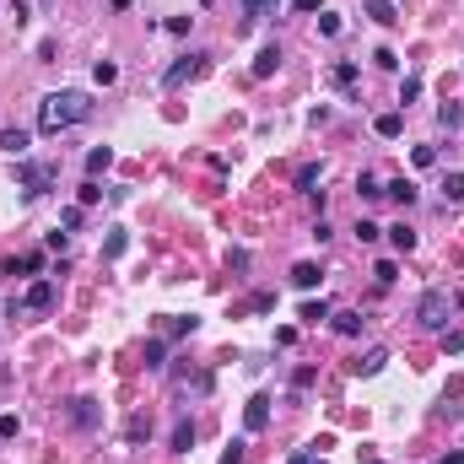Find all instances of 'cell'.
Here are the masks:
<instances>
[{
	"instance_id": "13",
	"label": "cell",
	"mask_w": 464,
	"mask_h": 464,
	"mask_svg": "<svg viewBox=\"0 0 464 464\" xmlns=\"http://www.w3.org/2000/svg\"><path fill=\"white\" fill-rule=\"evenodd\" d=\"M114 168V151L109 146H92L86 151V178H98V173H109Z\"/></svg>"
},
{
	"instance_id": "18",
	"label": "cell",
	"mask_w": 464,
	"mask_h": 464,
	"mask_svg": "<svg viewBox=\"0 0 464 464\" xmlns=\"http://www.w3.org/2000/svg\"><path fill=\"white\" fill-rule=\"evenodd\" d=\"M383 195H389V200H400V206H415V183H410V178H394L389 189H383Z\"/></svg>"
},
{
	"instance_id": "23",
	"label": "cell",
	"mask_w": 464,
	"mask_h": 464,
	"mask_svg": "<svg viewBox=\"0 0 464 464\" xmlns=\"http://www.w3.org/2000/svg\"><path fill=\"white\" fill-rule=\"evenodd\" d=\"M443 200H453V206L464 200V173H448V178H443Z\"/></svg>"
},
{
	"instance_id": "36",
	"label": "cell",
	"mask_w": 464,
	"mask_h": 464,
	"mask_svg": "<svg viewBox=\"0 0 464 464\" xmlns=\"http://www.w3.org/2000/svg\"><path fill=\"white\" fill-rule=\"evenodd\" d=\"M373 276H378V286H394V259H378V270H373Z\"/></svg>"
},
{
	"instance_id": "9",
	"label": "cell",
	"mask_w": 464,
	"mask_h": 464,
	"mask_svg": "<svg viewBox=\"0 0 464 464\" xmlns=\"http://www.w3.org/2000/svg\"><path fill=\"white\" fill-rule=\"evenodd\" d=\"M362 6H367V16H373L378 27H394V22H400V11H394V0H362Z\"/></svg>"
},
{
	"instance_id": "27",
	"label": "cell",
	"mask_w": 464,
	"mask_h": 464,
	"mask_svg": "<svg viewBox=\"0 0 464 464\" xmlns=\"http://www.w3.org/2000/svg\"><path fill=\"white\" fill-rule=\"evenodd\" d=\"M162 356H168V346H162V341H151V346H146V367H151V373H162V367H168Z\"/></svg>"
},
{
	"instance_id": "30",
	"label": "cell",
	"mask_w": 464,
	"mask_h": 464,
	"mask_svg": "<svg viewBox=\"0 0 464 464\" xmlns=\"http://www.w3.org/2000/svg\"><path fill=\"white\" fill-rule=\"evenodd\" d=\"M318 33L335 38V33H341V16H335V11H318Z\"/></svg>"
},
{
	"instance_id": "32",
	"label": "cell",
	"mask_w": 464,
	"mask_h": 464,
	"mask_svg": "<svg viewBox=\"0 0 464 464\" xmlns=\"http://www.w3.org/2000/svg\"><path fill=\"white\" fill-rule=\"evenodd\" d=\"M60 227H65V232L81 227V206H65V211H60Z\"/></svg>"
},
{
	"instance_id": "31",
	"label": "cell",
	"mask_w": 464,
	"mask_h": 464,
	"mask_svg": "<svg viewBox=\"0 0 464 464\" xmlns=\"http://www.w3.org/2000/svg\"><path fill=\"white\" fill-rule=\"evenodd\" d=\"M373 65H378V71H400V54H394V49H378V54H373Z\"/></svg>"
},
{
	"instance_id": "19",
	"label": "cell",
	"mask_w": 464,
	"mask_h": 464,
	"mask_svg": "<svg viewBox=\"0 0 464 464\" xmlns=\"http://www.w3.org/2000/svg\"><path fill=\"white\" fill-rule=\"evenodd\" d=\"M330 81L341 86V92H351V86H356V65H351V60H341V65L330 71Z\"/></svg>"
},
{
	"instance_id": "5",
	"label": "cell",
	"mask_w": 464,
	"mask_h": 464,
	"mask_svg": "<svg viewBox=\"0 0 464 464\" xmlns=\"http://www.w3.org/2000/svg\"><path fill=\"white\" fill-rule=\"evenodd\" d=\"M206 60H211V54H183L178 65H168V76H162V81H168V86L195 81V76H206Z\"/></svg>"
},
{
	"instance_id": "16",
	"label": "cell",
	"mask_w": 464,
	"mask_h": 464,
	"mask_svg": "<svg viewBox=\"0 0 464 464\" xmlns=\"http://www.w3.org/2000/svg\"><path fill=\"white\" fill-rule=\"evenodd\" d=\"M195 448V421H178L173 427V453H189Z\"/></svg>"
},
{
	"instance_id": "38",
	"label": "cell",
	"mask_w": 464,
	"mask_h": 464,
	"mask_svg": "<svg viewBox=\"0 0 464 464\" xmlns=\"http://www.w3.org/2000/svg\"><path fill=\"white\" fill-rule=\"evenodd\" d=\"M286 464H324V459H313V453H292Z\"/></svg>"
},
{
	"instance_id": "29",
	"label": "cell",
	"mask_w": 464,
	"mask_h": 464,
	"mask_svg": "<svg viewBox=\"0 0 464 464\" xmlns=\"http://www.w3.org/2000/svg\"><path fill=\"white\" fill-rule=\"evenodd\" d=\"M92 76L109 86V81H119V65H114V60H98V65H92Z\"/></svg>"
},
{
	"instance_id": "11",
	"label": "cell",
	"mask_w": 464,
	"mask_h": 464,
	"mask_svg": "<svg viewBox=\"0 0 464 464\" xmlns=\"http://www.w3.org/2000/svg\"><path fill=\"white\" fill-rule=\"evenodd\" d=\"M330 324H335V335H362V313H356V308H341V313H330Z\"/></svg>"
},
{
	"instance_id": "10",
	"label": "cell",
	"mask_w": 464,
	"mask_h": 464,
	"mask_svg": "<svg viewBox=\"0 0 464 464\" xmlns=\"http://www.w3.org/2000/svg\"><path fill=\"white\" fill-rule=\"evenodd\" d=\"M281 71V49H276V44H265V49L254 54V76H276Z\"/></svg>"
},
{
	"instance_id": "20",
	"label": "cell",
	"mask_w": 464,
	"mask_h": 464,
	"mask_svg": "<svg viewBox=\"0 0 464 464\" xmlns=\"http://www.w3.org/2000/svg\"><path fill=\"white\" fill-rule=\"evenodd\" d=\"M389 243L400 248V254H410V248H415V232H410V227L400 221V227H389Z\"/></svg>"
},
{
	"instance_id": "3",
	"label": "cell",
	"mask_w": 464,
	"mask_h": 464,
	"mask_svg": "<svg viewBox=\"0 0 464 464\" xmlns=\"http://www.w3.org/2000/svg\"><path fill=\"white\" fill-rule=\"evenodd\" d=\"M65 421H71L76 432H92V427H103V405L81 394V400H71V405H65Z\"/></svg>"
},
{
	"instance_id": "22",
	"label": "cell",
	"mask_w": 464,
	"mask_h": 464,
	"mask_svg": "<svg viewBox=\"0 0 464 464\" xmlns=\"http://www.w3.org/2000/svg\"><path fill=\"white\" fill-rule=\"evenodd\" d=\"M415 98H421V76H405L400 81V109H410Z\"/></svg>"
},
{
	"instance_id": "41",
	"label": "cell",
	"mask_w": 464,
	"mask_h": 464,
	"mask_svg": "<svg viewBox=\"0 0 464 464\" xmlns=\"http://www.w3.org/2000/svg\"><path fill=\"white\" fill-rule=\"evenodd\" d=\"M200 6H216V0H200Z\"/></svg>"
},
{
	"instance_id": "1",
	"label": "cell",
	"mask_w": 464,
	"mask_h": 464,
	"mask_svg": "<svg viewBox=\"0 0 464 464\" xmlns=\"http://www.w3.org/2000/svg\"><path fill=\"white\" fill-rule=\"evenodd\" d=\"M92 119V98L86 92H49V98L38 103V130L44 135H60L71 124H86Z\"/></svg>"
},
{
	"instance_id": "40",
	"label": "cell",
	"mask_w": 464,
	"mask_h": 464,
	"mask_svg": "<svg viewBox=\"0 0 464 464\" xmlns=\"http://www.w3.org/2000/svg\"><path fill=\"white\" fill-rule=\"evenodd\" d=\"M297 11H324V6L318 0H297Z\"/></svg>"
},
{
	"instance_id": "4",
	"label": "cell",
	"mask_w": 464,
	"mask_h": 464,
	"mask_svg": "<svg viewBox=\"0 0 464 464\" xmlns=\"http://www.w3.org/2000/svg\"><path fill=\"white\" fill-rule=\"evenodd\" d=\"M16 178H22V189L27 195H49V178H54V168H44V162H16Z\"/></svg>"
},
{
	"instance_id": "42",
	"label": "cell",
	"mask_w": 464,
	"mask_h": 464,
	"mask_svg": "<svg viewBox=\"0 0 464 464\" xmlns=\"http://www.w3.org/2000/svg\"><path fill=\"white\" fill-rule=\"evenodd\" d=\"M367 464H383V459H367Z\"/></svg>"
},
{
	"instance_id": "17",
	"label": "cell",
	"mask_w": 464,
	"mask_h": 464,
	"mask_svg": "<svg viewBox=\"0 0 464 464\" xmlns=\"http://www.w3.org/2000/svg\"><path fill=\"white\" fill-rule=\"evenodd\" d=\"M324 178V168H318V162H308V168H297V189H303V195H318L313 183Z\"/></svg>"
},
{
	"instance_id": "34",
	"label": "cell",
	"mask_w": 464,
	"mask_h": 464,
	"mask_svg": "<svg viewBox=\"0 0 464 464\" xmlns=\"http://www.w3.org/2000/svg\"><path fill=\"white\" fill-rule=\"evenodd\" d=\"M146 432H151V421H146V415H135V421H130V432H124V438H130V443H141V438H146Z\"/></svg>"
},
{
	"instance_id": "28",
	"label": "cell",
	"mask_w": 464,
	"mask_h": 464,
	"mask_svg": "<svg viewBox=\"0 0 464 464\" xmlns=\"http://www.w3.org/2000/svg\"><path fill=\"white\" fill-rule=\"evenodd\" d=\"M124 248H130V238H124V232H109V243H103V254H109V259H119Z\"/></svg>"
},
{
	"instance_id": "24",
	"label": "cell",
	"mask_w": 464,
	"mask_h": 464,
	"mask_svg": "<svg viewBox=\"0 0 464 464\" xmlns=\"http://www.w3.org/2000/svg\"><path fill=\"white\" fill-rule=\"evenodd\" d=\"M22 270V276H38L44 270V254H22V259H11V276Z\"/></svg>"
},
{
	"instance_id": "8",
	"label": "cell",
	"mask_w": 464,
	"mask_h": 464,
	"mask_svg": "<svg viewBox=\"0 0 464 464\" xmlns=\"http://www.w3.org/2000/svg\"><path fill=\"white\" fill-rule=\"evenodd\" d=\"M318 281H324V270H318V265H313V259H303V265H297V270H292V286H297V292H313V286H318Z\"/></svg>"
},
{
	"instance_id": "26",
	"label": "cell",
	"mask_w": 464,
	"mask_h": 464,
	"mask_svg": "<svg viewBox=\"0 0 464 464\" xmlns=\"http://www.w3.org/2000/svg\"><path fill=\"white\" fill-rule=\"evenodd\" d=\"M330 318V303H303V324H324Z\"/></svg>"
},
{
	"instance_id": "39",
	"label": "cell",
	"mask_w": 464,
	"mask_h": 464,
	"mask_svg": "<svg viewBox=\"0 0 464 464\" xmlns=\"http://www.w3.org/2000/svg\"><path fill=\"white\" fill-rule=\"evenodd\" d=\"M438 464H464V453H459V448H453V453H443V459H438Z\"/></svg>"
},
{
	"instance_id": "6",
	"label": "cell",
	"mask_w": 464,
	"mask_h": 464,
	"mask_svg": "<svg viewBox=\"0 0 464 464\" xmlns=\"http://www.w3.org/2000/svg\"><path fill=\"white\" fill-rule=\"evenodd\" d=\"M243 427L248 432H265L270 427V394H254V400L243 405Z\"/></svg>"
},
{
	"instance_id": "37",
	"label": "cell",
	"mask_w": 464,
	"mask_h": 464,
	"mask_svg": "<svg viewBox=\"0 0 464 464\" xmlns=\"http://www.w3.org/2000/svg\"><path fill=\"white\" fill-rule=\"evenodd\" d=\"M243 6H248V16H265L270 6H276V0H243Z\"/></svg>"
},
{
	"instance_id": "15",
	"label": "cell",
	"mask_w": 464,
	"mask_h": 464,
	"mask_svg": "<svg viewBox=\"0 0 464 464\" xmlns=\"http://www.w3.org/2000/svg\"><path fill=\"white\" fill-rule=\"evenodd\" d=\"M0 151L22 157V151H27V130H16V124H11V130H0Z\"/></svg>"
},
{
	"instance_id": "12",
	"label": "cell",
	"mask_w": 464,
	"mask_h": 464,
	"mask_svg": "<svg viewBox=\"0 0 464 464\" xmlns=\"http://www.w3.org/2000/svg\"><path fill=\"white\" fill-rule=\"evenodd\" d=\"M22 303L38 308V313H44V308H54V281H33V292H27Z\"/></svg>"
},
{
	"instance_id": "2",
	"label": "cell",
	"mask_w": 464,
	"mask_h": 464,
	"mask_svg": "<svg viewBox=\"0 0 464 464\" xmlns=\"http://www.w3.org/2000/svg\"><path fill=\"white\" fill-rule=\"evenodd\" d=\"M448 313H453V292L448 286L421 292V303H415V324H421V330H448Z\"/></svg>"
},
{
	"instance_id": "25",
	"label": "cell",
	"mask_w": 464,
	"mask_h": 464,
	"mask_svg": "<svg viewBox=\"0 0 464 464\" xmlns=\"http://www.w3.org/2000/svg\"><path fill=\"white\" fill-rule=\"evenodd\" d=\"M356 195H362V200H378V195H383V183L373 178V173H362V178H356Z\"/></svg>"
},
{
	"instance_id": "33",
	"label": "cell",
	"mask_w": 464,
	"mask_h": 464,
	"mask_svg": "<svg viewBox=\"0 0 464 464\" xmlns=\"http://www.w3.org/2000/svg\"><path fill=\"white\" fill-rule=\"evenodd\" d=\"M378 232H383L378 221H356V238H362V243H378Z\"/></svg>"
},
{
	"instance_id": "7",
	"label": "cell",
	"mask_w": 464,
	"mask_h": 464,
	"mask_svg": "<svg viewBox=\"0 0 464 464\" xmlns=\"http://www.w3.org/2000/svg\"><path fill=\"white\" fill-rule=\"evenodd\" d=\"M383 362H389V351H383V346H367V351L351 362V373L356 378H373V373H383Z\"/></svg>"
},
{
	"instance_id": "35",
	"label": "cell",
	"mask_w": 464,
	"mask_h": 464,
	"mask_svg": "<svg viewBox=\"0 0 464 464\" xmlns=\"http://www.w3.org/2000/svg\"><path fill=\"white\" fill-rule=\"evenodd\" d=\"M98 200H103V189H98V178H86V183H81V206H98Z\"/></svg>"
},
{
	"instance_id": "14",
	"label": "cell",
	"mask_w": 464,
	"mask_h": 464,
	"mask_svg": "<svg viewBox=\"0 0 464 464\" xmlns=\"http://www.w3.org/2000/svg\"><path fill=\"white\" fill-rule=\"evenodd\" d=\"M373 130H378L383 141H400V130H405V114H378V119H373Z\"/></svg>"
},
{
	"instance_id": "21",
	"label": "cell",
	"mask_w": 464,
	"mask_h": 464,
	"mask_svg": "<svg viewBox=\"0 0 464 464\" xmlns=\"http://www.w3.org/2000/svg\"><path fill=\"white\" fill-rule=\"evenodd\" d=\"M438 124H443V130H459V124H464V109H459V103H443V109H438Z\"/></svg>"
}]
</instances>
